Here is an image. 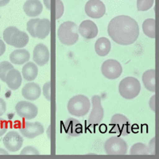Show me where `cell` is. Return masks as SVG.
I'll return each mask as SVG.
<instances>
[{
    "label": "cell",
    "mask_w": 159,
    "mask_h": 159,
    "mask_svg": "<svg viewBox=\"0 0 159 159\" xmlns=\"http://www.w3.org/2000/svg\"><path fill=\"white\" fill-rule=\"evenodd\" d=\"M101 72L103 76L109 80H115L121 76L123 67L121 64L114 59L105 61L101 66Z\"/></svg>",
    "instance_id": "7"
},
{
    "label": "cell",
    "mask_w": 159,
    "mask_h": 159,
    "mask_svg": "<svg viewBox=\"0 0 159 159\" xmlns=\"http://www.w3.org/2000/svg\"><path fill=\"white\" fill-rule=\"evenodd\" d=\"M29 42V36L24 31H20L17 30L14 34L11 39V45L18 49L25 47Z\"/></svg>",
    "instance_id": "19"
},
{
    "label": "cell",
    "mask_w": 159,
    "mask_h": 159,
    "mask_svg": "<svg viewBox=\"0 0 159 159\" xmlns=\"http://www.w3.org/2000/svg\"><path fill=\"white\" fill-rule=\"evenodd\" d=\"M5 51H6L5 43H4L2 40L0 39V56H2V54H4Z\"/></svg>",
    "instance_id": "38"
},
{
    "label": "cell",
    "mask_w": 159,
    "mask_h": 159,
    "mask_svg": "<svg viewBox=\"0 0 159 159\" xmlns=\"http://www.w3.org/2000/svg\"><path fill=\"white\" fill-rule=\"evenodd\" d=\"M42 2L39 0H26L23 5L25 15L30 17H37L42 12Z\"/></svg>",
    "instance_id": "18"
},
{
    "label": "cell",
    "mask_w": 159,
    "mask_h": 159,
    "mask_svg": "<svg viewBox=\"0 0 159 159\" xmlns=\"http://www.w3.org/2000/svg\"><path fill=\"white\" fill-rule=\"evenodd\" d=\"M22 78L21 73L18 70L15 69V68L9 71L7 74L5 82L7 84L8 88L13 91H15L19 89L22 84Z\"/></svg>",
    "instance_id": "17"
},
{
    "label": "cell",
    "mask_w": 159,
    "mask_h": 159,
    "mask_svg": "<svg viewBox=\"0 0 159 159\" xmlns=\"http://www.w3.org/2000/svg\"><path fill=\"white\" fill-rule=\"evenodd\" d=\"M154 0H137V8L139 11H147L153 7Z\"/></svg>",
    "instance_id": "28"
},
{
    "label": "cell",
    "mask_w": 159,
    "mask_h": 159,
    "mask_svg": "<svg viewBox=\"0 0 159 159\" xmlns=\"http://www.w3.org/2000/svg\"><path fill=\"white\" fill-rule=\"evenodd\" d=\"M43 95L47 100H50V82H46L44 84Z\"/></svg>",
    "instance_id": "33"
},
{
    "label": "cell",
    "mask_w": 159,
    "mask_h": 159,
    "mask_svg": "<svg viewBox=\"0 0 159 159\" xmlns=\"http://www.w3.org/2000/svg\"><path fill=\"white\" fill-rule=\"evenodd\" d=\"M130 155H147L148 150H147V145L141 143H135L130 148Z\"/></svg>",
    "instance_id": "26"
},
{
    "label": "cell",
    "mask_w": 159,
    "mask_h": 159,
    "mask_svg": "<svg viewBox=\"0 0 159 159\" xmlns=\"http://www.w3.org/2000/svg\"><path fill=\"white\" fill-rule=\"evenodd\" d=\"M20 133L27 139H34L44 133L43 125L39 122H23L20 126Z\"/></svg>",
    "instance_id": "10"
},
{
    "label": "cell",
    "mask_w": 159,
    "mask_h": 159,
    "mask_svg": "<svg viewBox=\"0 0 159 159\" xmlns=\"http://www.w3.org/2000/svg\"><path fill=\"white\" fill-rule=\"evenodd\" d=\"M17 114L22 119H34L38 113V108L36 105L30 102L20 101L15 106Z\"/></svg>",
    "instance_id": "9"
},
{
    "label": "cell",
    "mask_w": 159,
    "mask_h": 159,
    "mask_svg": "<svg viewBox=\"0 0 159 159\" xmlns=\"http://www.w3.org/2000/svg\"><path fill=\"white\" fill-rule=\"evenodd\" d=\"M104 150L107 155H124L127 153V144L119 137H111L104 143Z\"/></svg>",
    "instance_id": "5"
},
{
    "label": "cell",
    "mask_w": 159,
    "mask_h": 159,
    "mask_svg": "<svg viewBox=\"0 0 159 159\" xmlns=\"http://www.w3.org/2000/svg\"><path fill=\"white\" fill-rule=\"evenodd\" d=\"M18 30V28L15 27V26H9L7 29L4 30L3 32V39L5 41V42L7 45H11V37H12L13 34L15 32V31Z\"/></svg>",
    "instance_id": "29"
},
{
    "label": "cell",
    "mask_w": 159,
    "mask_h": 159,
    "mask_svg": "<svg viewBox=\"0 0 159 159\" xmlns=\"http://www.w3.org/2000/svg\"><path fill=\"white\" fill-rule=\"evenodd\" d=\"M20 154L21 155H39L40 153L35 147L28 146L21 151Z\"/></svg>",
    "instance_id": "31"
},
{
    "label": "cell",
    "mask_w": 159,
    "mask_h": 159,
    "mask_svg": "<svg viewBox=\"0 0 159 159\" xmlns=\"http://www.w3.org/2000/svg\"><path fill=\"white\" fill-rule=\"evenodd\" d=\"M7 111V103L2 98H0V116H2Z\"/></svg>",
    "instance_id": "36"
},
{
    "label": "cell",
    "mask_w": 159,
    "mask_h": 159,
    "mask_svg": "<svg viewBox=\"0 0 159 159\" xmlns=\"http://www.w3.org/2000/svg\"><path fill=\"white\" fill-rule=\"evenodd\" d=\"M154 101H155V96H153L150 99V107L153 111H155V106H154Z\"/></svg>",
    "instance_id": "37"
},
{
    "label": "cell",
    "mask_w": 159,
    "mask_h": 159,
    "mask_svg": "<svg viewBox=\"0 0 159 159\" xmlns=\"http://www.w3.org/2000/svg\"><path fill=\"white\" fill-rule=\"evenodd\" d=\"M143 83L147 90L155 92V69H150L143 73Z\"/></svg>",
    "instance_id": "24"
},
{
    "label": "cell",
    "mask_w": 159,
    "mask_h": 159,
    "mask_svg": "<svg viewBox=\"0 0 159 159\" xmlns=\"http://www.w3.org/2000/svg\"><path fill=\"white\" fill-rule=\"evenodd\" d=\"M141 91V84L139 80L133 76H128L123 79L119 85V94L127 99H132L137 97Z\"/></svg>",
    "instance_id": "4"
},
{
    "label": "cell",
    "mask_w": 159,
    "mask_h": 159,
    "mask_svg": "<svg viewBox=\"0 0 159 159\" xmlns=\"http://www.w3.org/2000/svg\"><path fill=\"white\" fill-rule=\"evenodd\" d=\"M2 154H3V155H9V153L7 150L0 148V155H2Z\"/></svg>",
    "instance_id": "41"
},
{
    "label": "cell",
    "mask_w": 159,
    "mask_h": 159,
    "mask_svg": "<svg viewBox=\"0 0 159 159\" xmlns=\"http://www.w3.org/2000/svg\"><path fill=\"white\" fill-rule=\"evenodd\" d=\"M10 0H0V7H4L7 4L9 3Z\"/></svg>",
    "instance_id": "39"
},
{
    "label": "cell",
    "mask_w": 159,
    "mask_h": 159,
    "mask_svg": "<svg viewBox=\"0 0 159 159\" xmlns=\"http://www.w3.org/2000/svg\"><path fill=\"white\" fill-rule=\"evenodd\" d=\"M55 5H56V19H59L63 15L64 11V4L61 0H55Z\"/></svg>",
    "instance_id": "32"
},
{
    "label": "cell",
    "mask_w": 159,
    "mask_h": 159,
    "mask_svg": "<svg viewBox=\"0 0 159 159\" xmlns=\"http://www.w3.org/2000/svg\"><path fill=\"white\" fill-rule=\"evenodd\" d=\"M110 127L111 131L119 135L127 136L130 132V123L129 119L121 114H116L112 116Z\"/></svg>",
    "instance_id": "6"
},
{
    "label": "cell",
    "mask_w": 159,
    "mask_h": 159,
    "mask_svg": "<svg viewBox=\"0 0 159 159\" xmlns=\"http://www.w3.org/2000/svg\"><path fill=\"white\" fill-rule=\"evenodd\" d=\"M107 33L116 43L129 45L135 42L139 38V27L134 18L127 15H119L111 20Z\"/></svg>",
    "instance_id": "1"
},
{
    "label": "cell",
    "mask_w": 159,
    "mask_h": 159,
    "mask_svg": "<svg viewBox=\"0 0 159 159\" xmlns=\"http://www.w3.org/2000/svg\"><path fill=\"white\" fill-rule=\"evenodd\" d=\"M143 30L145 35L150 38H155V19L148 18L143 23Z\"/></svg>",
    "instance_id": "25"
},
{
    "label": "cell",
    "mask_w": 159,
    "mask_h": 159,
    "mask_svg": "<svg viewBox=\"0 0 159 159\" xmlns=\"http://www.w3.org/2000/svg\"><path fill=\"white\" fill-rule=\"evenodd\" d=\"M3 145L10 152H17L22 147L23 139L17 131L11 130L8 132L3 138Z\"/></svg>",
    "instance_id": "11"
},
{
    "label": "cell",
    "mask_w": 159,
    "mask_h": 159,
    "mask_svg": "<svg viewBox=\"0 0 159 159\" xmlns=\"http://www.w3.org/2000/svg\"><path fill=\"white\" fill-rule=\"evenodd\" d=\"M92 108L89 117V123L92 126H96L101 123L104 116V111L101 105V98L96 95L92 97Z\"/></svg>",
    "instance_id": "8"
},
{
    "label": "cell",
    "mask_w": 159,
    "mask_h": 159,
    "mask_svg": "<svg viewBox=\"0 0 159 159\" xmlns=\"http://www.w3.org/2000/svg\"><path fill=\"white\" fill-rule=\"evenodd\" d=\"M44 3H45V6L46 7L47 9H50V1L49 0H43Z\"/></svg>",
    "instance_id": "40"
},
{
    "label": "cell",
    "mask_w": 159,
    "mask_h": 159,
    "mask_svg": "<svg viewBox=\"0 0 159 159\" xmlns=\"http://www.w3.org/2000/svg\"><path fill=\"white\" fill-rule=\"evenodd\" d=\"M0 91H1V87H0Z\"/></svg>",
    "instance_id": "43"
},
{
    "label": "cell",
    "mask_w": 159,
    "mask_h": 159,
    "mask_svg": "<svg viewBox=\"0 0 159 159\" xmlns=\"http://www.w3.org/2000/svg\"><path fill=\"white\" fill-rule=\"evenodd\" d=\"M12 69H14V66L10 62L2 61L0 63V79L2 81L5 82L7 72Z\"/></svg>",
    "instance_id": "27"
},
{
    "label": "cell",
    "mask_w": 159,
    "mask_h": 159,
    "mask_svg": "<svg viewBox=\"0 0 159 159\" xmlns=\"http://www.w3.org/2000/svg\"><path fill=\"white\" fill-rule=\"evenodd\" d=\"M58 38L63 45H74L79 39L77 25L73 22H65L59 26L57 32Z\"/></svg>",
    "instance_id": "2"
},
{
    "label": "cell",
    "mask_w": 159,
    "mask_h": 159,
    "mask_svg": "<svg viewBox=\"0 0 159 159\" xmlns=\"http://www.w3.org/2000/svg\"><path fill=\"white\" fill-rule=\"evenodd\" d=\"M106 7L100 0H89L85 5V13L92 18H100L105 15Z\"/></svg>",
    "instance_id": "12"
},
{
    "label": "cell",
    "mask_w": 159,
    "mask_h": 159,
    "mask_svg": "<svg viewBox=\"0 0 159 159\" xmlns=\"http://www.w3.org/2000/svg\"><path fill=\"white\" fill-rule=\"evenodd\" d=\"M33 59L38 66L46 65L49 61V51L47 46L42 43L37 45L34 49Z\"/></svg>",
    "instance_id": "13"
},
{
    "label": "cell",
    "mask_w": 159,
    "mask_h": 159,
    "mask_svg": "<svg viewBox=\"0 0 159 159\" xmlns=\"http://www.w3.org/2000/svg\"><path fill=\"white\" fill-rule=\"evenodd\" d=\"M40 18H34V19H30L29 22L26 24V27H27V31L29 32L30 34L33 37V38H36V34H35V28L38 24V21Z\"/></svg>",
    "instance_id": "30"
},
{
    "label": "cell",
    "mask_w": 159,
    "mask_h": 159,
    "mask_svg": "<svg viewBox=\"0 0 159 159\" xmlns=\"http://www.w3.org/2000/svg\"><path fill=\"white\" fill-rule=\"evenodd\" d=\"M42 89L36 83H27L22 90V95L25 99L34 101L36 100L41 96Z\"/></svg>",
    "instance_id": "15"
},
{
    "label": "cell",
    "mask_w": 159,
    "mask_h": 159,
    "mask_svg": "<svg viewBox=\"0 0 159 159\" xmlns=\"http://www.w3.org/2000/svg\"><path fill=\"white\" fill-rule=\"evenodd\" d=\"M50 32V22L47 18L39 19L35 28L36 38L39 39H45Z\"/></svg>",
    "instance_id": "21"
},
{
    "label": "cell",
    "mask_w": 159,
    "mask_h": 159,
    "mask_svg": "<svg viewBox=\"0 0 159 159\" xmlns=\"http://www.w3.org/2000/svg\"><path fill=\"white\" fill-rule=\"evenodd\" d=\"M8 125L7 121L3 119H0V137L3 136L7 130Z\"/></svg>",
    "instance_id": "34"
},
{
    "label": "cell",
    "mask_w": 159,
    "mask_h": 159,
    "mask_svg": "<svg viewBox=\"0 0 159 159\" xmlns=\"http://www.w3.org/2000/svg\"><path fill=\"white\" fill-rule=\"evenodd\" d=\"M91 103L87 96L77 95L69 99L67 108L70 115L76 117H83L89 113Z\"/></svg>",
    "instance_id": "3"
},
{
    "label": "cell",
    "mask_w": 159,
    "mask_h": 159,
    "mask_svg": "<svg viewBox=\"0 0 159 159\" xmlns=\"http://www.w3.org/2000/svg\"><path fill=\"white\" fill-rule=\"evenodd\" d=\"M38 74V66L33 62H27L22 68V76L27 81H33Z\"/></svg>",
    "instance_id": "23"
},
{
    "label": "cell",
    "mask_w": 159,
    "mask_h": 159,
    "mask_svg": "<svg viewBox=\"0 0 159 159\" xmlns=\"http://www.w3.org/2000/svg\"><path fill=\"white\" fill-rule=\"evenodd\" d=\"M78 32L84 38L92 39L98 35V27L94 22L91 20H84L79 25Z\"/></svg>",
    "instance_id": "14"
},
{
    "label": "cell",
    "mask_w": 159,
    "mask_h": 159,
    "mask_svg": "<svg viewBox=\"0 0 159 159\" xmlns=\"http://www.w3.org/2000/svg\"><path fill=\"white\" fill-rule=\"evenodd\" d=\"M30 58V54L26 49H19L14 50L10 55V60L12 64L21 65L26 63Z\"/></svg>",
    "instance_id": "20"
},
{
    "label": "cell",
    "mask_w": 159,
    "mask_h": 159,
    "mask_svg": "<svg viewBox=\"0 0 159 159\" xmlns=\"http://www.w3.org/2000/svg\"><path fill=\"white\" fill-rule=\"evenodd\" d=\"M147 150H148V154H151V155L155 154V137L153 138L150 141Z\"/></svg>",
    "instance_id": "35"
},
{
    "label": "cell",
    "mask_w": 159,
    "mask_h": 159,
    "mask_svg": "<svg viewBox=\"0 0 159 159\" xmlns=\"http://www.w3.org/2000/svg\"><path fill=\"white\" fill-rule=\"evenodd\" d=\"M65 132L72 137H76L83 133V126L80 122L74 118H69L64 123Z\"/></svg>",
    "instance_id": "16"
},
{
    "label": "cell",
    "mask_w": 159,
    "mask_h": 159,
    "mask_svg": "<svg viewBox=\"0 0 159 159\" xmlns=\"http://www.w3.org/2000/svg\"><path fill=\"white\" fill-rule=\"evenodd\" d=\"M111 42L107 38H100L96 41L95 44V51L99 56L105 57L111 51Z\"/></svg>",
    "instance_id": "22"
},
{
    "label": "cell",
    "mask_w": 159,
    "mask_h": 159,
    "mask_svg": "<svg viewBox=\"0 0 159 159\" xmlns=\"http://www.w3.org/2000/svg\"><path fill=\"white\" fill-rule=\"evenodd\" d=\"M50 126H49V128H48V131H47V133H48V137H50V134H49V130H50Z\"/></svg>",
    "instance_id": "42"
}]
</instances>
